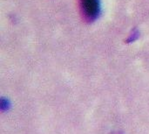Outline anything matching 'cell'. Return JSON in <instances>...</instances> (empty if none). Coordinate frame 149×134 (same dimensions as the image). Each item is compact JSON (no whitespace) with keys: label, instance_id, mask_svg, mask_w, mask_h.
I'll return each mask as SVG.
<instances>
[{"label":"cell","instance_id":"cell-1","mask_svg":"<svg viewBox=\"0 0 149 134\" xmlns=\"http://www.w3.org/2000/svg\"><path fill=\"white\" fill-rule=\"evenodd\" d=\"M83 15L88 20H93L99 14V0H80Z\"/></svg>","mask_w":149,"mask_h":134}]
</instances>
